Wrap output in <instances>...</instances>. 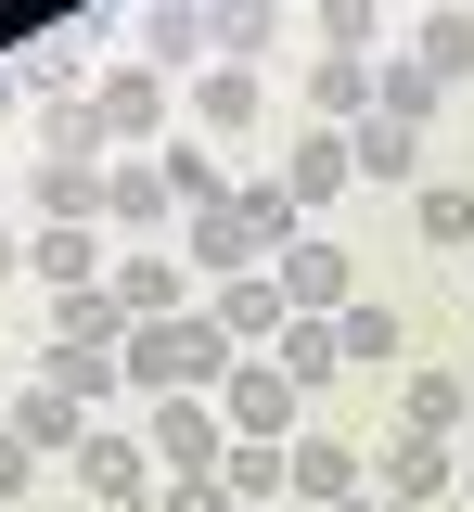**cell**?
Wrapping results in <instances>:
<instances>
[{"label": "cell", "mask_w": 474, "mask_h": 512, "mask_svg": "<svg viewBox=\"0 0 474 512\" xmlns=\"http://www.w3.org/2000/svg\"><path fill=\"white\" fill-rule=\"evenodd\" d=\"M231 359H244V346H231L205 308L141 320V333H129V384H141V397H218V384H231Z\"/></svg>", "instance_id": "1"}, {"label": "cell", "mask_w": 474, "mask_h": 512, "mask_svg": "<svg viewBox=\"0 0 474 512\" xmlns=\"http://www.w3.org/2000/svg\"><path fill=\"white\" fill-rule=\"evenodd\" d=\"M218 423H231V436H257V448H295V436H308V397L282 384V359H231Z\"/></svg>", "instance_id": "2"}, {"label": "cell", "mask_w": 474, "mask_h": 512, "mask_svg": "<svg viewBox=\"0 0 474 512\" xmlns=\"http://www.w3.org/2000/svg\"><path fill=\"white\" fill-rule=\"evenodd\" d=\"M141 448H154V474H218L231 461V423H218V397H154Z\"/></svg>", "instance_id": "3"}, {"label": "cell", "mask_w": 474, "mask_h": 512, "mask_svg": "<svg viewBox=\"0 0 474 512\" xmlns=\"http://www.w3.org/2000/svg\"><path fill=\"white\" fill-rule=\"evenodd\" d=\"M270 282H282V308H295V320L359 308V269H346V244H321V231H295V244L270 256Z\"/></svg>", "instance_id": "4"}, {"label": "cell", "mask_w": 474, "mask_h": 512, "mask_svg": "<svg viewBox=\"0 0 474 512\" xmlns=\"http://www.w3.org/2000/svg\"><path fill=\"white\" fill-rule=\"evenodd\" d=\"M180 244H193V269H218V282H231V269H270V231H257V218H244V192H218V205H193V218H180Z\"/></svg>", "instance_id": "5"}, {"label": "cell", "mask_w": 474, "mask_h": 512, "mask_svg": "<svg viewBox=\"0 0 474 512\" xmlns=\"http://www.w3.org/2000/svg\"><path fill=\"white\" fill-rule=\"evenodd\" d=\"M103 192H116V154H39L26 167V205L39 218H90L103 231Z\"/></svg>", "instance_id": "6"}, {"label": "cell", "mask_w": 474, "mask_h": 512, "mask_svg": "<svg viewBox=\"0 0 474 512\" xmlns=\"http://www.w3.org/2000/svg\"><path fill=\"white\" fill-rule=\"evenodd\" d=\"M346 180H359V141H346V128H295V141H282V192H295V218L334 205Z\"/></svg>", "instance_id": "7"}, {"label": "cell", "mask_w": 474, "mask_h": 512, "mask_svg": "<svg viewBox=\"0 0 474 512\" xmlns=\"http://www.w3.org/2000/svg\"><path fill=\"white\" fill-rule=\"evenodd\" d=\"M77 487H90L103 512H129L141 487H154V448H141V436H116V423H90V436H77Z\"/></svg>", "instance_id": "8"}, {"label": "cell", "mask_w": 474, "mask_h": 512, "mask_svg": "<svg viewBox=\"0 0 474 512\" xmlns=\"http://www.w3.org/2000/svg\"><path fill=\"white\" fill-rule=\"evenodd\" d=\"M462 461H474V448H449V436H410V423H398V436H385V500H423V512H436L449 487H462Z\"/></svg>", "instance_id": "9"}, {"label": "cell", "mask_w": 474, "mask_h": 512, "mask_svg": "<svg viewBox=\"0 0 474 512\" xmlns=\"http://www.w3.org/2000/svg\"><path fill=\"white\" fill-rule=\"evenodd\" d=\"M218 52V0H141V64H205Z\"/></svg>", "instance_id": "10"}, {"label": "cell", "mask_w": 474, "mask_h": 512, "mask_svg": "<svg viewBox=\"0 0 474 512\" xmlns=\"http://www.w3.org/2000/svg\"><path fill=\"white\" fill-rule=\"evenodd\" d=\"M90 116L116 128V141H154V128H167V64H116V77L90 90Z\"/></svg>", "instance_id": "11"}, {"label": "cell", "mask_w": 474, "mask_h": 512, "mask_svg": "<svg viewBox=\"0 0 474 512\" xmlns=\"http://www.w3.org/2000/svg\"><path fill=\"white\" fill-rule=\"evenodd\" d=\"M26 269H39V282H52V295H90V282H103V269H116V256H103V231H90V218H52V231H39V244H26Z\"/></svg>", "instance_id": "12"}, {"label": "cell", "mask_w": 474, "mask_h": 512, "mask_svg": "<svg viewBox=\"0 0 474 512\" xmlns=\"http://www.w3.org/2000/svg\"><path fill=\"white\" fill-rule=\"evenodd\" d=\"M257 103H270V77H257V64H205V77H193V128H218V141H244Z\"/></svg>", "instance_id": "13"}, {"label": "cell", "mask_w": 474, "mask_h": 512, "mask_svg": "<svg viewBox=\"0 0 474 512\" xmlns=\"http://www.w3.org/2000/svg\"><path fill=\"white\" fill-rule=\"evenodd\" d=\"M359 461H372V448H346V436H295L282 448V474H295V500H359Z\"/></svg>", "instance_id": "14"}, {"label": "cell", "mask_w": 474, "mask_h": 512, "mask_svg": "<svg viewBox=\"0 0 474 512\" xmlns=\"http://www.w3.org/2000/svg\"><path fill=\"white\" fill-rule=\"evenodd\" d=\"M205 320H218L231 346H270V333H282L295 308H282V282H270V269H231V282H218V308H205Z\"/></svg>", "instance_id": "15"}, {"label": "cell", "mask_w": 474, "mask_h": 512, "mask_svg": "<svg viewBox=\"0 0 474 512\" xmlns=\"http://www.w3.org/2000/svg\"><path fill=\"white\" fill-rule=\"evenodd\" d=\"M103 218H116V231H167V218H180L167 167H154V154H116V192H103Z\"/></svg>", "instance_id": "16"}, {"label": "cell", "mask_w": 474, "mask_h": 512, "mask_svg": "<svg viewBox=\"0 0 474 512\" xmlns=\"http://www.w3.org/2000/svg\"><path fill=\"white\" fill-rule=\"evenodd\" d=\"M103 295L129 308V333H141V320H180V256H116Z\"/></svg>", "instance_id": "17"}, {"label": "cell", "mask_w": 474, "mask_h": 512, "mask_svg": "<svg viewBox=\"0 0 474 512\" xmlns=\"http://www.w3.org/2000/svg\"><path fill=\"white\" fill-rule=\"evenodd\" d=\"M372 64H385V52H321V64H308V116H321V128L372 116Z\"/></svg>", "instance_id": "18"}, {"label": "cell", "mask_w": 474, "mask_h": 512, "mask_svg": "<svg viewBox=\"0 0 474 512\" xmlns=\"http://www.w3.org/2000/svg\"><path fill=\"white\" fill-rule=\"evenodd\" d=\"M270 359H282V384H295V397H321V384L346 372V346H334V320H282V333H270Z\"/></svg>", "instance_id": "19"}, {"label": "cell", "mask_w": 474, "mask_h": 512, "mask_svg": "<svg viewBox=\"0 0 474 512\" xmlns=\"http://www.w3.org/2000/svg\"><path fill=\"white\" fill-rule=\"evenodd\" d=\"M13 436L39 448V461H52V448H65V461H77V436H90V410H77L65 384H26V397H13Z\"/></svg>", "instance_id": "20"}, {"label": "cell", "mask_w": 474, "mask_h": 512, "mask_svg": "<svg viewBox=\"0 0 474 512\" xmlns=\"http://www.w3.org/2000/svg\"><path fill=\"white\" fill-rule=\"evenodd\" d=\"M52 346H103V359H129V308L90 282V295H52Z\"/></svg>", "instance_id": "21"}, {"label": "cell", "mask_w": 474, "mask_h": 512, "mask_svg": "<svg viewBox=\"0 0 474 512\" xmlns=\"http://www.w3.org/2000/svg\"><path fill=\"white\" fill-rule=\"evenodd\" d=\"M436 103H449V77H423V64H410V52H385V64H372V116H398V128H423V116H436Z\"/></svg>", "instance_id": "22"}, {"label": "cell", "mask_w": 474, "mask_h": 512, "mask_svg": "<svg viewBox=\"0 0 474 512\" xmlns=\"http://www.w3.org/2000/svg\"><path fill=\"white\" fill-rule=\"evenodd\" d=\"M398 410H410V436H462L474 423V372H410Z\"/></svg>", "instance_id": "23"}, {"label": "cell", "mask_w": 474, "mask_h": 512, "mask_svg": "<svg viewBox=\"0 0 474 512\" xmlns=\"http://www.w3.org/2000/svg\"><path fill=\"white\" fill-rule=\"evenodd\" d=\"M410 64H423V77H449V90L474 77V13H462V0H436V13H423V39H410Z\"/></svg>", "instance_id": "24"}, {"label": "cell", "mask_w": 474, "mask_h": 512, "mask_svg": "<svg viewBox=\"0 0 474 512\" xmlns=\"http://www.w3.org/2000/svg\"><path fill=\"white\" fill-rule=\"evenodd\" d=\"M359 180H385V192H398V180H423V128L372 116V128H359Z\"/></svg>", "instance_id": "25"}, {"label": "cell", "mask_w": 474, "mask_h": 512, "mask_svg": "<svg viewBox=\"0 0 474 512\" xmlns=\"http://www.w3.org/2000/svg\"><path fill=\"white\" fill-rule=\"evenodd\" d=\"M218 487H231V500H244V512H270L282 487H295V474H282V448H257V436H231V461H218Z\"/></svg>", "instance_id": "26"}, {"label": "cell", "mask_w": 474, "mask_h": 512, "mask_svg": "<svg viewBox=\"0 0 474 512\" xmlns=\"http://www.w3.org/2000/svg\"><path fill=\"white\" fill-rule=\"evenodd\" d=\"M334 346L359 359V372H372V359H398L410 333H398V308H385V295H359V308H334Z\"/></svg>", "instance_id": "27"}, {"label": "cell", "mask_w": 474, "mask_h": 512, "mask_svg": "<svg viewBox=\"0 0 474 512\" xmlns=\"http://www.w3.org/2000/svg\"><path fill=\"white\" fill-rule=\"evenodd\" d=\"M116 372H129V359H103V346H52V359H39V384H65L77 410H103V397H116Z\"/></svg>", "instance_id": "28"}, {"label": "cell", "mask_w": 474, "mask_h": 512, "mask_svg": "<svg viewBox=\"0 0 474 512\" xmlns=\"http://www.w3.org/2000/svg\"><path fill=\"white\" fill-rule=\"evenodd\" d=\"M116 128L90 116V103H39V154H103Z\"/></svg>", "instance_id": "29"}, {"label": "cell", "mask_w": 474, "mask_h": 512, "mask_svg": "<svg viewBox=\"0 0 474 512\" xmlns=\"http://www.w3.org/2000/svg\"><path fill=\"white\" fill-rule=\"evenodd\" d=\"M321 39L334 52H385V0H321Z\"/></svg>", "instance_id": "30"}, {"label": "cell", "mask_w": 474, "mask_h": 512, "mask_svg": "<svg viewBox=\"0 0 474 512\" xmlns=\"http://www.w3.org/2000/svg\"><path fill=\"white\" fill-rule=\"evenodd\" d=\"M410 218H423V244H474V192H449V180L423 192V205H410Z\"/></svg>", "instance_id": "31"}, {"label": "cell", "mask_w": 474, "mask_h": 512, "mask_svg": "<svg viewBox=\"0 0 474 512\" xmlns=\"http://www.w3.org/2000/svg\"><path fill=\"white\" fill-rule=\"evenodd\" d=\"M167 512H244V500H231L218 474H167Z\"/></svg>", "instance_id": "32"}, {"label": "cell", "mask_w": 474, "mask_h": 512, "mask_svg": "<svg viewBox=\"0 0 474 512\" xmlns=\"http://www.w3.org/2000/svg\"><path fill=\"white\" fill-rule=\"evenodd\" d=\"M26 474H39V448H26V436H13V423H0V500H13Z\"/></svg>", "instance_id": "33"}, {"label": "cell", "mask_w": 474, "mask_h": 512, "mask_svg": "<svg viewBox=\"0 0 474 512\" xmlns=\"http://www.w3.org/2000/svg\"><path fill=\"white\" fill-rule=\"evenodd\" d=\"M0 116H26V77H13V64H0Z\"/></svg>", "instance_id": "34"}, {"label": "cell", "mask_w": 474, "mask_h": 512, "mask_svg": "<svg viewBox=\"0 0 474 512\" xmlns=\"http://www.w3.org/2000/svg\"><path fill=\"white\" fill-rule=\"evenodd\" d=\"M13 269H26V244H13V231H0V282H13Z\"/></svg>", "instance_id": "35"}, {"label": "cell", "mask_w": 474, "mask_h": 512, "mask_svg": "<svg viewBox=\"0 0 474 512\" xmlns=\"http://www.w3.org/2000/svg\"><path fill=\"white\" fill-rule=\"evenodd\" d=\"M0 384H13V346H0Z\"/></svg>", "instance_id": "36"}, {"label": "cell", "mask_w": 474, "mask_h": 512, "mask_svg": "<svg viewBox=\"0 0 474 512\" xmlns=\"http://www.w3.org/2000/svg\"><path fill=\"white\" fill-rule=\"evenodd\" d=\"M129 512H167V500H129Z\"/></svg>", "instance_id": "37"}, {"label": "cell", "mask_w": 474, "mask_h": 512, "mask_svg": "<svg viewBox=\"0 0 474 512\" xmlns=\"http://www.w3.org/2000/svg\"><path fill=\"white\" fill-rule=\"evenodd\" d=\"M334 512H372V500H334Z\"/></svg>", "instance_id": "38"}, {"label": "cell", "mask_w": 474, "mask_h": 512, "mask_svg": "<svg viewBox=\"0 0 474 512\" xmlns=\"http://www.w3.org/2000/svg\"><path fill=\"white\" fill-rule=\"evenodd\" d=\"M385 512H423V500H385Z\"/></svg>", "instance_id": "39"}, {"label": "cell", "mask_w": 474, "mask_h": 512, "mask_svg": "<svg viewBox=\"0 0 474 512\" xmlns=\"http://www.w3.org/2000/svg\"><path fill=\"white\" fill-rule=\"evenodd\" d=\"M462 13H474V0H462Z\"/></svg>", "instance_id": "40"}, {"label": "cell", "mask_w": 474, "mask_h": 512, "mask_svg": "<svg viewBox=\"0 0 474 512\" xmlns=\"http://www.w3.org/2000/svg\"><path fill=\"white\" fill-rule=\"evenodd\" d=\"M462 269H474V256H462Z\"/></svg>", "instance_id": "41"}]
</instances>
